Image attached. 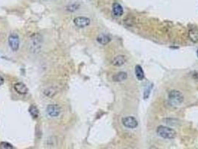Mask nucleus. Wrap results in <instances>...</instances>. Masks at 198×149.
Instances as JSON below:
<instances>
[{
	"instance_id": "obj_1",
	"label": "nucleus",
	"mask_w": 198,
	"mask_h": 149,
	"mask_svg": "<svg viewBox=\"0 0 198 149\" xmlns=\"http://www.w3.org/2000/svg\"><path fill=\"white\" fill-rule=\"evenodd\" d=\"M157 133L159 137L164 138V139H174L177 136V132L174 130L162 125L157 128Z\"/></svg>"
},
{
	"instance_id": "obj_2",
	"label": "nucleus",
	"mask_w": 198,
	"mask_h": 149,
	"mask_svg": "<svg viewBox=\"0 0 198 149\" xmlns=\"http://www.w3.org/2000/svg\"><path fill=\"white\" fill-rule=\"evenodd\" d=\"M170 102L174 105H180L184 101L183 93L178 90H171L168 94Z\"/></svg>"
},
{
	"instance_id": "obj_3",
	"label": "nucleus",
	"mask_w": 198,
	"mask_h": 149,
	"mask_svg": "<svg viewBox=\"0 0 198 149\" xmlns=\"http://www.w3.org/2000/svg\"><path fill=\"white\" fill-rule=\"evenodd\" d=\"M19 36L16 33H12L8 37V44L11 50L14 51H17L19 48Z\"/></svg>"
},
{
	"instance_id": "obj_4",
	"label": "nucleus",
	"mask_w": 198,
	"mask_h": 149,
	"mask_svg": "<svg viewBox=\"0 0 198 149\" xmlns=\"http://www.w3.org/2000/svg\"><path fill=\"white\" fill-rule=\"evenodd\" d=\"M60 111H61V109H60V106L58 104H49L47 106L46 108V112L47 113L49 114V116L52 117H57L60 115Z\"/></svg>"
},
{
	"instance_id": "obj_5",
	"label": "nucleus",
	"mask_w": 198,
	"mask_h": 149,
	"mask_svg": "<svg viewBox=\"0 0 198 149\" xmlns=\"http://www.w3.org/2000/svg\"><path fill=\"white\" fill-rule=\"evenodd\" d=\"M122 124L124 125V126H125L126 128H131V129L136 128L137 125H138L137 120L133 116H127L123 118Z\"/></svg>"
},
{
	"instance_id": "obj_6",
	"label": "nucleus",
	"mask_w": 198,
	"mask_h": 149,
	"mask_svg": "<svg viewBox=\"0 0 198 149\" xmlns=\"http://www.w3.org/2000/svg\"><path fill=\"white\" fill-rule=\"evenodd\" d=\"M74 24L78 28H85L90 24V20L86 16H78L74 19Z\"/></svg>"
},
{
	"instance_id": "obj_7",
	"label": "nucleus",
	"mask_w": 198,
	"mask_h": 149,
	"mask_svg": "<svg viewBox=\"0 0 198 149\" xmlns=\"http://www.w3.org/2000/svg\"><path fill=\"white\" fill-rule=\"evenodd\" d=\"M14 90L20 95H25L28 92V89L25 84L22 82L16 83L14 86Z\"/></svg>"
},
{
	"instance_id": "obj_8",
	"label": "nucleus",
	"mask_w": 198,
	"mask_h": 149,
	"mask_svg": "<svg viewBox=\"0 0 198 149\" xmlns=\"http://www.w3.org/2000/svg\"><path fill=\"white\" fill-rule=\"evenodd\" d=\"M126 62V58L124 55H118L116 56L112 61V64L115 67H121Z\"/></svg>"
},
{
	"instance_id": "obj_9",
	"label": "nucleus",
	"mask_w": 198,
	"mask_h": 149,
	"mask_svg": "<svg viewBox=\"0 0 198 149\" xmlns=\"http://www.w3.org/2000/svg\"><path fill=\"white\" fill-rule=\"evenodd\" d=\"M113 14L115 16H121L124 14V10H123L122 6L118 3L115 2L113 5Z\"/></svg>"
},
{
	"instance_id": "obj_10",
	"label": "nucleus",
	"mask_w": 198,
	"mask_h": 149,
	"mask_svg": "<svg viewBox=\"0 0 198 149\" xmlns=\"http://www.w3.org/2000/svg\"><path fill=\"white\" fill-rule=\"evenodd\" d=\"M127 78V74L124 72H118V74L115 75L113 77V81L115 82H121V81H124V80Z\"/></svg>"
},
{
	"instance_id": "obj_11",
	"label": "nucleus",
	"mask_w": 198,
	"mask_h": 149,
	"mask_svg": "<svg viewBox=\"0 0 198 149\" xmlns=\"http://www.w3.org/2000/svg\"><path fill=\"white\" fill-rule=\"evenodd\" d=\"M97 41L100 44H101V45H107V44L109 43L110 41V37L107 35V34H101L98 36V37H97Z\"/></svg>"
},
{
	"instance_id": "obj_12",
	"label": "nucleus",
	"mask_w": 198,
	"mask_h": 149,
	"mask_svg": "<svg viewBox=\"0 0 198 149\" xmlns=\"http://www.w3.org/2000/svg\"><path fill=\"white\" fill-rule=\"evenodd\" d=\"M188 37L194 43L198 42V29L192 28L188 32Z\"/></svg>"
},
{
	"instance_id": "obj_13",
	"label": "nucleus",
	"mask_w": 198,
	"mask_h": 149,
	"mask_svg": "<svg viewBox=\"0 0 198 149\" xmlns=\"http://www.w3.org/2000/svg\"><path fill=\"white\" fill-rule=\"evenodd\" d=\"M135 73H136V76L138 80L139 81H142L143 79L144 78V73L143 72L142 68L141 67V66L137 65L135 68Z\"/></svg>"
},
{
	"instance_id": "obj_14",
	"label": "nucleus",
	"mask_w": 198,
	"mask_h": 149,
	"mask_svg": "<svg viewBox=\"0 0 198 149\" xmlns=\"http://www.w3.org/2000/svg\"><path fill=\"white\" fill-rule=\"evenodd\" d=\"M57 92L58 91H57L55 88L53 87V86H50V87L46 88V89L43 91V93L45 96L52 98V97L54 96V95L57 94Z\"/></svg>"
},
{
	"instance_id": "obj_15",
	"label": "nucleus",
	"mask_w": 198,
	"mask_h": 149,
	"mask_svg": "<svg viewBox=\"0 0 198 149\" xmlns=\"http://www.w3.org/2000/svg\"><path fill=\"white\" fill-rule=\"evenodd\" d=\"M28 112L29 113L31 114V116L33 118H34V119H36V118L38 117V116H39V110H38L37 107L35 105H31L30 107H29L28 109Z\"/></svg>"
},
{
	"instance_id": "obj_16",
	"label": "nucleus",
	"mask_w": 198,
	"mask_h": 149,
	"mask_svg": "<svg viewBox=\"0 0 198 149\" xmlns=\"http://www.w3.org/2000/svg\"><path fill=\"white\" fill-rule=\"evenodd\" d=\"M0 149H14V147L10 143L2 142L0 143Z\"/></svg>"
},
{
	"instance_id": "obj_17",
	"label": "nucleus",
	"mask_w": 198,
	"mask_h": 149,
	"mask_svg": "<svg viewBox=\"0 0 198 149\" xmlns=\"http://www.w3.org/2000/svg\"><path fill=\"white\" fill-rule=\"evenodd\" d=\"M3 84H4V78L2 76H0V86L2 85Z\"/></svg>"
},
{
	"instance_id": "obj_18",
	"label": "nucleus",
	"mask_w": 198,
	"mask_h": 149,
	"mask_svg": "<svg viewBox=\"0 0 198 149\" xmlns=\"http://www.w3.org/2000/svg\"><path fill=\"white\" fill-rule=\"evenodd\" d=\"M197 56H198V50H197Z\"/></svg>"
}]
</instances>
